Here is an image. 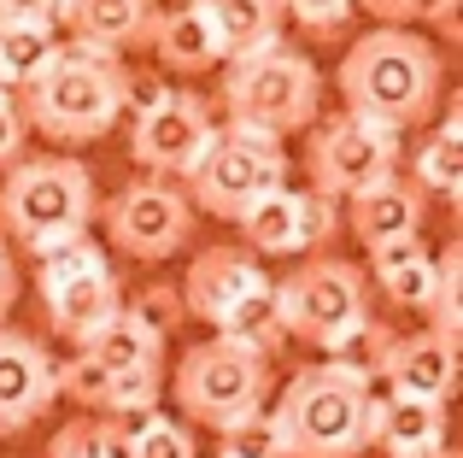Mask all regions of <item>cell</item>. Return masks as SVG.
<instances>
[{"mask_svg": "<svg viewBox=\"0 0 463 458\" xmlns=\"http://www.w3.org/2000/svg\"><path fill=\"white\" fill-rule=\"evenodd\" d=\"M0 94H6V82H0Z\"/></svg>", "mask_w": 463, "mask_h": 458, "instance_id": "42", "label": "cell"}, {"mask_svg": "<svg viewBox=\"0 0 463 458\" xmlns=\"http://www.w3.org/2000/svg\"><path fill=\"white\" fill-rule=\"evenodd\" d=\"M170 400H176V412L194 417V424L229 429V424H241V417L264 412V400H270V358L212 335V341L182 353L176 377H170Z\"/></svg>", "mask_w": 463, "mask_h": 458, "instance_id": "7", "label": "cell"}, {"mask_svg": "<svg viewBox=\"0 0 463 458\" xmlns=\"http://www.w3.org/2000/svg\"><path fill=\"white\" fill-rule=\"evenodd\" d=\"M276 311H282L288 341L335 347L358 318H370V276L352 259H306L294 276L276 282Z\"/></svg>", "mask_w": 463, "mask_h": 458, "instance_id": "8", "label": "cell"}, {"mask_svg": "<svg viewBox=\"0 0 463 458\" xmlns=\"http://www.w3.org/2000/svg\"><path fill=\"white\" fill-rule=\"evenodd\" d=\"M370 447H382L387 458H434L446 447V406L405 400V394H375Z\"/></svg>", "mask_w": 463, "mask_h": 458, "instance_id": "20", "label": "cell"}, {"mask_svg": "<svg viewBox=\"0 0 463 458\" xmlns=\"http://www.w3.org/2000/svg\"><path fill=\"white\" fill-rule=\"evenodd\" d=\"M35 264H42V276H35V282H42L47 329H53L59 341L82 347L118 306H124V288H118L106 253L94 247L89 235H77V241H65V247L42 253Z\"/></svg>", "mask_w": 463, "mask_h": 458, "instance_id": "9", "label": "cell"}, {"mask_svg": "<svg viewBox=\"0 0 463 458\" xmlns=\"http://www.w3.org/2000/svg\"><path fill=\"white\" fill-rule=\"evenodd\" d=\"M429 329L440 335H463V241H446L434 253V288H429V306H422Z\"/></svg>", "mask_w": 463, "mask_h": 458, "instance_id": "26", "label": "cell"}, {"mask_svg": "<svg viewBox=\"0 0 463 458\" xmlns=\"http://www.w3.org/2000/svg\"><path fill=\"white\" fill-rule=\"evenodd\" d=\"M205 18H212V35H217V53L223 59H247V53H264V47L282 42V0H200Z\"/></svg>", "mask_w": 463, "mask_h": 458, "instance_id": "21", "label": "cell"}, {"mask_svg": "<svg viewBox=\"0 0 463 458\" xmlns=\"http://www.w3.org/2000/svg\"><path fill=\"white\" fill-rule=\"evenodd\" d=\"M94 212H100L94 177H89V165L71 159V153H42V159L6 165V183H0V229H6V241H18L30 259L89 235Z\"/></svg>", "mask_w": 463, "mask_h": 458, "instance_id": "4", "label": "cell"}, {"mask_svg": "<svg viewBox=\"0 0 463 458\" xmlns=\"http://www.w3.org/2000/svg\"><path fill=\"white\" fill-rule=\"evenodd\" d=\"M53 400H59L53 353L35 335L0 323V435H24L35 417H47Z\"/></svg>", "mask_w": 463, "mask_h": 458, "instance_id": "14", "label": "cell"}, {"mask_svg": "<svg viewBox=\"0 0 463 458\" xmlns=\"http://www.w3.org/2000/svg\"><path fill=\"white\" fill-rule=\"evenodd\" d=\"M417 259H429V241H422V229H417V235L375 241V247H370V271H364V276H393V271H405V264H417Z\"/></svg>", "mask_w": 463, "mask_h": 458, "instance_id": "35", "label": "cell"}, {"mask_svg": "<svg viewBox=\"0 0 463 458\" xmlns=\"http://www.w3.org/2000/svg\"><path fill=\"white\" fill-rule=\"evenodd\" d=\"M77 353H89L94 365L106 370H129V365H165V335L153 329V323H141L136 311H129V300L112 311V318L100 323V329L89 335V341L77 347Z\"/></svg>", "mask_w": 463, "mask_h": 458, "instance_id": "22", "label": "cell"}, {"mask_svg": "<svg viewBox=\"0 0 463 458\" xmlns=\"http://www.w3.org/2000/svg\"><path fill=\"white\" fill-rule=\"evenodd\" d=\"M335 89L352 118H370L387 129L429 124L440 106V53L405 24H382L346 47Z\"/></svg>", "mask_w": 463, "mask_h": 458, "instance_id": "1", "label": "cell"}, {"mask_svg": "<svg viewBox=\"0 0 463 458\" xmlns=\"http://www.w3.org/2000/svg\"><path fill=\"white\" fill-rule=\"evenodd\" d=\"M18 153H24V112L12 94H0V171L18 165Z\"/></svg>", "mask_w": 463, "mask_h": 458, "instance_id": "37", "label": "cell"}, {"mask_svg": "<svg viewBox=\"0 0 463 458\" xmlns=\"http://www.w3.org/2000/svg\"><path fill=\"white\" fill-rule=\"evenodd\" d=\"M382 382L387 394L405 400H429V406H452L458 394V341L440 329H417V335H393L382 358Z\"/></svg>", "mask_w": 463, "mask_h": 458, "instance_id": "15", "label": "cell"}, {"mask_svg": "<svg viewBox=\"0 0 463 458\" xmlns=\"http://www.w3.org/2000/svg\"><path fill=\"white\" fill-rule=\"evenodd\" d=\"M387 341H393V329H387V323L358 318L335 347H323V353H328V365H340V370H352V377L375 382V377H382V358H387Z\"/></svg>", "mask_w": 463, "mask_h": 458, "instance_id": "29", "label": "cell"}, {"mask_svg": "<svg viewBox=\"0 0 463 458\" xmlns=\"http://www.w3.org/2000/svg\"><path fill=\"white\" fill-rule=\"evenodd\" d=\"M217 458H288L276 412H252V417H241V424L217 429Z\"/></svg>", "mask_w": 463, "mask_h": 458, "instance_id": "31", "label": "cell"}, {"mask_svg": "<svg viewBox=\"0 0 463 458\" xmlns=\"http://www.w3.org/2000/svg\"><path fill=\"white\" fill-rule=\"evenodd\" d=\"M288 24H299V30L311 35V42H340V35L352 30V0H282Z\"/></svg>", "mask_w": 463, "mask_h": 458, "instance_id": "32", "label": "cell"}, {"mask_svg": "<svg viewBox=\"0 0 463 458\" xmlns=\"http://www.w3.org/2000/svg\"><path fill=\"white\" fill-rule=\"evenodd\" d=\"M422 18H429L446 42H463V0H429V12H422Z\"/></svg>", "mask_w": 463, "mask_h": 458, "instance_id": "40", "label": "cell"}, {"mask_svg": "<svg viewBox=\"0 0 463 458\" xmlns=\"http://www.w3.org/2000/svg\"><path fill=\"white\" fill-rule=\"evenodd\" d=\"M59 47H65V35L53 24H0V82L6 89H30L59 59Z\"/></svg>", "mask_w": 463, "mask_h": 458, "instance_id": "25", "label": "cell"}, {"mask_svg": "<svg viewBox=\"0 0 463 458\" xmlns=\"http://www.w3.org/2000/svg\"><path fill=\"white\" fill-rule=\"evenodd\" d=\"M375 282H382V294L393 300V306L422 311V306H429V288H434V253L417 259V264H405V271H393V276H375Z\"/></svg>", "mask_w": 463, "mask_h": 458, "instance_id": "34", "label": "cell"}, {"mask_svg": "<svg viewBox=\"0 0 463 458\" xmlns=\"http://www.w3.org/2000/svg\"><path fill=\"white\" fill-rule=\"evenodd\" d=\"M129 458H200V447H194V429L176 424V417L165 412H141L129 417Z\"/></svg>", "mask_w": 463, "mask_h": 458, "instance_id": "30", "label": "cell"}, {"mask_svg": "<svg viewBox=\"0 0 463 458\" xmlns=\"http://www.w3.org/2000/svg\"><path fill=\"white\" fill-rule=\"evenodd\" d=\"M422 212H429V195L399 171H387V177H375V183H364L358 195H346V229L364 247L393 241V235H417Z\"/></svg>", "mask_w": 463, "mask_h": 458, "instance_id": "18", "label": "cell"}, {"mask_svg": "<svg viewBox=\"0 0 463 458\" xmlns=\"http://www.w3.org/2000/svg\"><path fill=\"white\" fill-rule=\"evenodd\" d=\"M188 183V206L212 212V218H241L252 200H264L270 188L288 183V153L282 136H264L247 124H217V136L205 141V153L194 159Z\"/></svg>", "mask_w": 463, "mask_h": 458, "instance_id": "6", "label": "cell"}, {"mask_svg": "<svg viewBox=\"0 0 463 458\" xmlns=\"http://www.w3.org/2000/svg\"><path fill=\"white\" fill-rule=\"evenodd\" d=\"M53 382H59V394H71V400L82 406V412H100L106 388H112V370L94 365L89 353H77V358H65V365H53Z\"/></svg>", "mask_w": 463, "mask_h": 458, "instance_id": "33", "label": "cell"}, {"mask_svg": "<svg viewBox=\"0 0 463 458\" xmlns=\"http://www.w3.org/2000/svg\"><path fill=\"white\" fill-rule=\"evenodd\" d=\"M100 218H106V241H112L124 259H141V264L176 259L194 235V206L170 177H147V183L118 188L100 206Z\"/></svg>", "mask_w": 463, "mask_h": 458, "instance_id": "11", "label": "cell"}, {"mask_svg": "<svg viewBox=\"0 0 463 458\" xmlns=\"http://www.w3.org/2000/svg\"><path fill=\"white\" fill-rule=\"evenodd\" d=\"M12 306H18V259H12V247L0 241V323H6Z\"/></svg>", "mask_w": 463, "mask_h": 458, "instance_id": "41", "label": "cell"}, {"mask_svg": "<svg viewBox=\"0 0 463 458\" xmlns=\"http://www.w3.org/2000/svg\"><path fill=\"white\" fill-rule=\"evenodd\" d=\"M158 394H165V365H129V370H112V388H106L100 417H112V424H129V417H141V412H158Z\"/></svg>", "mask_w": 463, "mask_h": 458, "instance_id": "28", "label": "cell"}, {"mask_svg": "<svg viewBox=\"0 0 463 458\" xmlns=\"http://www.w3.org/2000/svg\"><path fill=\"white\" fill-rule=\"evenodd\" d=\"M411 183L422 195H446L458 206L463 200V106L452 100V112L440 118V129H429L417 148V177Z\"/></svg>", "mask_w": 463, "mask_h": 458, "instance_id": "23", "label": "cell"}, {"mask_svg": "<svg viewBox=\"0 0 463 458\" xmlns=\"http://www.w3.org/2000/svg\"><path fill=\"white\" fill-rule=\"evenodd\" d=\"M352 6H364L370 18H382V24H411V18L429 12V0H352Z\"/></svg>", "mask_w": 463, "mask_h": 458, "instance_id": "38", "label": "cell"}, {"mask_svg": "<svg viewBox=\"0 0 463 458\" xmlns=\"http://www.w3.org/2000/svg\"><path fill=\"white\" fill-rule=\"evenodd\" d=\"M212 136H217L212 106L194 89H165L147 112H136V124H129V159L147 177H188Z\"/></svg>", "mask_w": 463, "mask_h": 458, "instance_id": "12", "label": "cell"}, {"mask_svg": "<svg viewBox=\"0 0 463 458\" xmlns=\"http://www.w3.org/2000/svg\"><path fill=\"white\" fill-rule=\"evenodd\" d=\"M124 89H129V71L118 53L65 42L53 65L30 89H18L24 94L18 112H24V129H42L59 148H82V141H100L124 118Z\"/></svg>", "mask_w": 463, "mask_h": 458, "instance_id": "2", "label": "cell"}, {"mask_svg": "<svg viewBox=\"0 0 463 458\" xmlns=\"http://www.w3.org/2000/svg\"><path fill=\"white\" fill-rule=\"evenodd\" d=\"M264 282H270V276H264L259 253H247V247H205L200 259L188 264V276H182L176 300H182V311H194V318L212 323L217 311H229L235 300L259 294Z\"/></svg>", "mask_w": 463, "mask_h": 458, "instance_id": "17", "label": "cell"}, {"mask_svg": "<svg viewBox=\"0 0 463 458\" xmlns=\"http://www.w3.org/2000/svg\"><path fill=\"white\" fill-rule=\"evenodd\" d=\"M47 458H129V429L112 417H71L47 441Z\"/></svg>", "mask_w": 463, "mask_h": 458, "instance_id": "27", "label": "cell"}, {"mask_svg": "<svg viewBox=\"0 0 463 458\" xmlns=\"http://www.w3.org/2000/svg\"><path fill=\"white\" fill-rule=\"evenodd\" d=\"M241 235H247V253H276V259H294V253H317L328 235L340 229V212L328 195L317 188H270L264 200H252L241 212Z\"/></svg>", "mask_w": 463, "mask_h": 458, "instance_id": "13", "label": "cell"}, {"mask_svg": "<svg viewBox=\"0 0 463 458\" xmlns=\"http://www.w3.org/2000/svg\"><path fill=\"white\" fill-rule=\"evenodd\" d=\"M147 47L158 53V65H165L170 77H205V71L223 65V53H217V35H212V18H205L200 0H182V6L158 12Z\"/></svg>", "mask_w": 463, "mask_h": 458, "instance_id": "19", "label": "cell"}, {"mask_svg": "<svg viewBox=\"0 0 463 458\" xmlns=\"http://www.w3.org/2000/svg\"><path fill=\"white\" fill-rule=\"evenodd\" d=\"M129 311H136V318H141V323H153V329H158V335H165V329H170V323H176V318H182V300H176V294H170V288H147V294H136V306H129Z\"/></svg>", "mask_w": 463, "mask_h": 458, "instance_id": "36", "label": "cell"}, {"mask_svg": "<svg viewBox=\"0 0 463 458\" xmlns=\"http://www.w3.org/2000/svg\"><path fill=\"white\" fill-rule=\"evenodd\" d=\"M399 153H405L399 129L340 112V118L311 124V136H306V177H311L317 195L346 200V195H358L364 183L399 171Z\"/></svg>", "mask_w": 463, "mask_h": 458, "instance_id": "10", "label": "cell"}, {"mask_svg": "<svg viewBox=\"0 0 463 458\" xmlns=\"http://www.w3.org/2000/svg\"><path fill=\"white\" fill-rule=\"evenodd\" d=\"M288 458H364L375 435V388L340 365H306L276 400Z\"/></svg>", "mask_w": 463, "mask_h": 458, "instance_id": "3", "label": "cell"}, {"mask_svg": "<svg viewBox=\"0 0 463 458\" xmlns=\"http://www.w3.org/2000/svg\"><path fill=\"white\" fill-rule=\"evenodd\" d=\"M223 112H229V124L264 129V136L311 129L317 112H323V71L288 42L247 53V59H229Z\"/></svg>", "mask_w": 463, "mask_h": 458, "instance_id": "5", "label": "cell"}, {"mask_svg": "<svg viewBox=\"0 0 463 458\" xmlns=\"http://www.w3.org/2000/svg\"><path fill=\"white\" fill-rule=\"evenodd\" d=\"M153 18H158V0H59L53 30L65 42L124 53V47H147Z\"/></svg>", "mask_w": 463, "mask_h": 458, "instance_id": "16", "label": "cell"}, {"mask_svg": "<svg viewBox=\"0 0 463 458\" xmlns=\"http://www.w3.org/2000/svg\"><path fill=\"white\" fill-rule=\"evenodd\" d=\"M59 0H0V24H53Z\"/></svg>", "mask_w": 463, "mask_h": 458, "instance_id": "39", "label": "cell"}, {"mask_svg": "<svg viewBox=\"0 0 463 458\" xmlns=\"http://www.w3.org/2000/svg\"><path fill=\"white\" fill-rule=\"evenodd\" d=\"M217 335L223 341H235V347H247V353H259V358H276L288 347V329H282V311H276V282H264L259 294H247V300H235L229 311H217Z\"/></svg>", "mask_w": 463, "mask_h": 458, "instance_id": "24", "label": "cell"}]
</instances>
